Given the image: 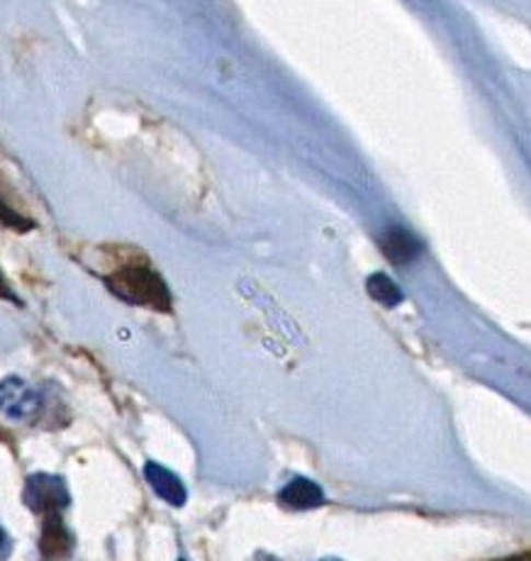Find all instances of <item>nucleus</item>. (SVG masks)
I'll list each match as a JSON object with an SVG mask.
<instances>
[{"label": "nucleus", "mask_w": 531, "mask_h": 561, "mask_svg": "<svg viewBox=\"0 0 531 561\" xmlns=\"http://www.w3.org/2000/svg\"><path fill=\"white\" fill-rule=\"evenodd\" d=\"M10 552H13V539H10V535L0 527V561H5Z\"/></svg>", "instance_id": "obj_10"}, {"label": "nucleus", "mask_w": 531, "mask_h": 561, "mask_svg": "<svg viewBox=\"0 0 531 561\" xmlns=\"http://www.w3.org/2000/svg\"><path fill=\"white\" fill-rule=\"evenodd\" d=\"M39 410V396L20 379L0 381V413L13 420H32Z\"/></svg>", "instance_id": "obj_3"}, {"label": "nucleus", "mask_w": 531, "mask_h": 561, "mask_svg": "<svg viewBox=\"0 0 531 561\" xmlns=\"http://www.w3.org/2000/svg\"><path fill=\"white\" fill-rule=\"evenodd\" d=\"M0 298H5V300H18L13 290H10V286H8V280H5L3 272H0Z\"/></svg>", "instance_id": "obj_11"}, {"label": "nucleus", "mask_w": 531, "mask_h": 561, "mask_svg": "<svg viewBox=\"0 0 531 561\" xmlns=\"http://www.w3.org/2000/svg\"><path fill=\"white\" fill-rule=\"evenodd\" d=\"M145 477L151 483V489L159 493V499H164L166 503L176 505V508H181V505L186 503V499H188L186 485H183L176 473L169 471L166 467H161V463H157V461H147Z\"/></svg>", "instance_id": "obj_4"}, {"label": "nucleus", "mask_w": 531, "mask_h": 561, "mask_svg": "<svg viewBox=\"0 0 531 561\" xmlns=\"http://www.w3.org/2000/svg\"><path fill=\"white\" fill-rule=\"evenodd\" d=\"M381 247L385 256L393 262L395 266L400 264H407L412 262V259H417L419 252H422V244L415 234H409L407 230L403 228H390L385 230L383 240H381Z\"/></svg>", "instance_id": "obj_6"}, {"label": "nucleus", "mask_w": 531, "mask_h": 561, "mask_svg": "<svg viewBox=\"0 0 531 561\" xmlns=\"http://www.w3.org/2000/svg\"><path fill=\"white\" fill-rule=\"evenodd\" d=\"M366 288L373 300H378V304H383L388 308H395L397 304H403V290H400L395 286V280L388 278L385 274H373L368 278Z\"/></svg>", "instance_id": "obj_8"}, {"label": "nucleus", "mask_w": 531, "mask_h": 561, "mask_svg": "<svg viewBox=\"0 0 531 561\" xmlns=\"http://www.w3.org/2000/svg\"><path fill=\"white\" fill-rule=\"evenodd\" d=\"M0 222L8 225V228H13L18 232H27L35 228V222H32L30 218H23L15 208H10V205L0 198Z\"/></svg>", "instance_id": "obj_9"}, {"label": "nucleus", "mask_w": 531, "mask_h": 561, "mask_svg": "<svg viewBox=\"0 0 531 561\" xmlns=\"http://www.w3.org/2000/svg\"><path fill=\"white\" fill-rule=\"evenodd\" d=\"M25 503L37 515H61L71 505V493L61 477L51 473H35L25 485Z\"/></svg>", "instance_id": "obj_2"}, {"label": "nucleus", "mask_w": 531, "mask_h": 561, "mask_svg": "<svg viewBox=\"0 0 531 561\" xmlns=\"http://www.w3.org/2000/svg\"><path fill=\"white\" fill-rule=\"evenodd\" d=\"M178 561H186V559H178Z\"/></svg>", "instance_id": "obj_13"}, {"label": "nucleus", "mask_w": 531, "mask_h": 561, "mask_svg": "<svg viewBox=\"0 0 531 561\" xmlns=\"http://www.w3.org/2000/svg\"><path fill=\"white\" fill-rule=\"evenodd\" d=\"M322 561H339V559H322Z\"/></svg>", "instance_id": "obj_12"}, {"label": "nucleus", "mask_w": 531, "mask_h": 561, "mask_svg": "<svg viewBox=\"0 0 531 561\" xmlns=\"http://www.w3.org/2000/svg\"><path fill=\"white\" fill-rule=\"evenodd\" d=\"M73 549L71 533L64 527L61 515H47L45 517V533H42V552L47 559H61L69 557Z\"/></svg>", "instance_id": "obj_7"}, {"label": "nucleus", "mask_w": 531, "mask_h": 561, "mask_svg": "<svg viewBox=\"0 0 531 561\" xmlns=\"http://www.w3.org/2000/svg\"><path fill=\"white\" fill-rule=\"evenodd\" d=\"M107 288H111L117 298L127 300V304L154 308L159 312L171 310V294L164 278L145 262L117 268L115 274L107 276Z\"/></svg>", "instance_id": "obj_1"}, {"label": "nucleus", "mask_w": 531, "mask_h": 561, "mask_svg": "<svg viewBox=\"0 0 531 561\" xmlns=\"http://www.w3.org/2000/svg\"><path fill=\"white\" fill-rule=\"evenodd\" d=\"M278 501L290 511H312L324 503V491L314 481L296 477L278 493Z\"/></svg>", "instance_id": "obj_5"}]
</instances>
